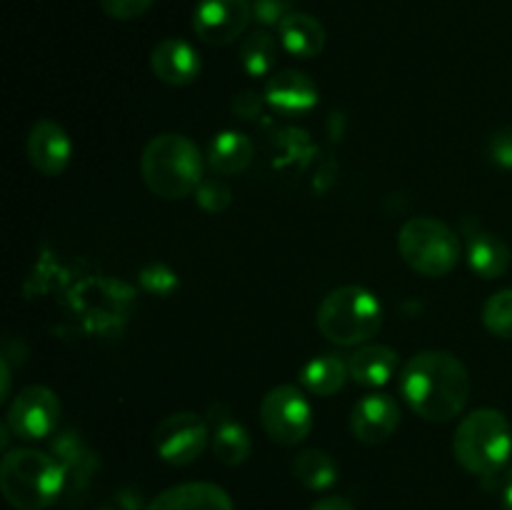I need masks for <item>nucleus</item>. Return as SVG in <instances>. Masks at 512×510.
Segmentation results:
<instances>
[{
  "label": "nucleus",
  "instance_id": "nucleus-1",
  "mask_svg": "<svg viewBox=\"0 0 512 510\" xmlns=\"http://www.w3.org/2000/svg\"><path fill=\"white\" fill-rule=\"evenodd\" d=\"M400 393L415 415L428 423H448L470 398L468 368L445 350L413 355L400 370Z\"/></svg>",
  "mask_w": 512,
  "mask_h": 510
},
{
  "label": "nucleus",
  "instance_id": "nucleus-2",
  "mask_svg": "<svg viewBox=\"0 0 512 510\" xmlns=\"http://www.w3.org/2000/svg\"><path fill=\"white\" fill-rule=\"evenodd\" d=\"M140 175L158 198H188L203 183V158L198 145L180 133L155 135L140 155Z\"/></svg>",
  "mask_w": 512,
  "mask_h": 510
},
{
  "label": "nucleus",
  "instance_id": "nucleus-3",
  "mask_svg": "<svg viewBox=\"0 0 512 510\" xmlns=\"http://www.w3.org/2000/svg\"><path fill=\"white\" fill-rule=\"evenodd\" d=\"M65 488V468L48 453L15 448L0 463V490L15 510H45Z\"/></svg>",
  "mask_w": 512,
  "mask_h": 510
},
{
  "label": "nucleus",
  "instance_id": "nucleus-4",
  "mask_svg": "<svg viewBox=\"0 0 512 510\" xmlns=\"http://www.w3.org/2000/svg\"><path fill=\"white\" fill-rule=\"evenodd\" d=\"M455 460L468 473L493 478L512 453V428L500 410L480 408L460 420L453 438Z\"/></svg>",
  "mask_w": 512,
  "mask_h": 510
},
{
  "label": "nucleus",
  "instance_id": "nucleus-5",
  "mask_svg": "<svg viewBox=\"0 0 512 510\" xmlns=\"http://www.w3.org/2000/svg\"><path fill=\"white\" fill-rule=\"evenodd\" d=\"M383 328V305L360 285H343L323 298L318 330L335 345H365Z\"/></svg>",
  "mask_w": 512,
  "mask_h": 510
},
{
  "label": "nucleus",
  "instance_id": "nucleus-6",
  "mask_svg": "<svg viewBox=\"0 0 512 510\" xmlns=\"http://www.w3.org/2000/svg\"><path fill=\"white\" fill-rule=\"evenodd\" d=\"M400 258L420 275L440 278L448 275L460 260V240L443 220L410 218L398 233Z\"/></svg>",
  "mask_w": 512,
  "mask_h": 510
},
{
  "label": "nucleus",
  "instance_id": "nucleus-7",
  "mask_svg": "<svg viewBox=\"0 0 512 510\" xmlns=\"http://www.w3.org/2000/svg\"><path fill=\"white\" fill-rule=\"evenodd\" d=\"M260 423L270 440L298 445L313 430V408L295 385H278L260 400Z\"/></svg>",
  "mask_w": 512,
  "mask_h": 510
},
{
  "label": "nucleus",
  "instance_id": "nucleus-8",
  "mask_svg": "<svg viewBox=\"0 0 512 510\" xmlns=\"http://www.w3.org/2000/svg\"><path fill=\"white\" fill-rule=\"evenodd\" d=\"M208 445V425L195 413H173L155 428V453L170 465H190Z\"/></svg>",
  "mask_w": 512,
  "mask_h": 510
},
{
  "label": "nucleus",
  "instance_id": "nucleus-9",
  "mask_svg": "<svg viewBox=\"0 0 512 510\" xmlns=\"http://www.w3.org/2000/svg\"><path fill=\"white\" fill-rule=\"evenodd\" d=\"M60 420V400L45 385H28L8 408V428L25 440H40L55 430Z\"/></svg>",
  "mask_w": 512,
  "mask_h": 510
},
{
  "label": "nucleus",
  "instance_id": "nucleus-10",
  "mask_svg": "<svg viewBox=\"0 0 512 510\" xmlns=\"http://www.w3.org/2000/svg\"><path fill=\"white\" fill-rule=\"evenodd\" d=\"M250 18V0H200L193 15V30L203 43L230 45L245 33Z\"/></svg>",
  "mask_w": 512,
  "mask_h": 510
},
{
  "label": "nucleus",
  "instance_id": "nucleus-11",
  "mask_svg": "<svg viewBox=\"0 0 512 510\" xmlns=\"http://www.w3.org/2000/svg\"><path fill=\"white\" fill-rule=\"evenodd\" d=\"M400 425V408L395 398L385 393H368L353 405L350 430L360 443H385Z\"/></svg>",
  "mask_w": 512,
  "mask_h": 510
},
{
  "label": "nucleus",
  "instance_id": "nucleus-12",
  "mask_svg": "<svg viewBox=\"0 0 512 510\" xmlns=\"http://www.w3.org/2000/svg\"><path fill=\"white\" fill-rule=\"evenodd\" d=\"M28 158L33 168L43 175H60L70 163L73 155V143H70L68 133L55 120H38L28 133Z\"/></svg>",
  "mask_w": 512,
  "mask_h": 510
},
{
  "label": "nucleus",
  "instance_id": "nucleus-13",
  "mask_svg": "<svg viewBox=\"0 0 512 510\" xmlns=\"http://www.w3.org/2000/svg\"><path fill=\"white\" fill-rule=\"evenodd\" d=\"M265 103L283 115H305L318 105V88L313 78L300 70H278L265 83Z\"/></svg>",
  "mask_w": 512,
  "mask_h": 510
},
{
  "label": "nucleus",
  "instance_id": "nucleus-14",
  "mask_svg": "<svg viewBox=\"0 0 512 510\" xmlns=\"http://www.w3.org/2000/svg\"><path fill=\"white\" fill-rule=\"evenodd\" d=\"M150 68H153L155 78L163 80L165 85H190L200 75V55L188 40L180 38H165L150 53Z\"/></svg>",
  "mask_w": 512,
  "mask_h": 510
},
{
  "label": "nucleus",
  "instance_id": "nucleus-15",
  "mask_svg": "<svg viewBox=\"0 0 512 510\" xmlns=\"http://www.w3.org/2000/svg\"><path fill=\"white\" fill-rule=\"evenodd\" d=\"M145 510H233V500L220 485L180 483L155 495Z\"/></svg>",
  "mask_w": 512,
  "mask_h": 510
},
{
  "label": "nucleus",
  "instance_id": "nucleus-16",
  "mask_svg": "<svg viewBox=\"0 0 512 510\" xmlns=\"http://www.w3.org/2000/svg\"><path fill=\"white\" fill-rule=\"evenodd\" d=\"M398 365V353L390 345L378 343L360 345L348 358L350 378L358 385H365V388H380V385L388 383L395 375V370H398Z\"/></svg>",
  "mask_w": 512,
  "mask_h": 510
},
{
  "label": "nucleus",
  "instance_id": "nucleus-17",
  "mask_svg": "<svg viewBox=\"0 0 512 510\" xmlns=\"http://www.w3.org/2000/svg\"><path fill=\"white\" fill-rule=\"evenodd\" d=\"M280 43L295 58H315L325 48V28L308 13H290L278 25Z\"/></svg>",
  "mask_w": 512,
  "mask_h": 510
},
{
  "label": "nucleus",
  "instance_id": "nucleus-18",
  "mask_svg": "<svg viewBox=\"0 0 512 510\" xmlns=\"http://www.w3.org/2000/svg\"><path fill=\"white\" fill-rule=\"evenodd\" d=\"M468 263L480 278H500L510 268V248L495 233L475 228L468 233Z\"/></svg>",
  "mask_w": 512,
  "mask_h": 510
},
{
  "label": "nucleus",
  "instance_id": "nucleus-19",
  "mask_svg": "<svg viewBox=\"0 0 512 510\" xmlns=\"http://www.w3.org/2000/svg\"><path fill=\"white\" fill-rule=\"evenodd\" d=\"M253 153L255 150L248 135L238 133V130H223L210 143L208 158L215 173L235 175L248 168L250 160H253Z\"/></svg>",
  "mask_w": 512,
  "mask_h": 510
},
{
  "label": "nucleus",
  "instance_id": "nucleus-20",
  "mask_svg": "<svg viewBox=\"0 0 512 510\" xmlns=\"http://www.w3.org/2000/svg\"><path fill=\"white\" fill-rule=\"evenodd\" d=\"M348 378V360H343L335 353L318 355V358L308 360L303 370H300V380H303L305 390L315 395H335Z\"/></svg>",
  "mask_w": 512,
  "mask_h": 510
},
{
  "label": "nucleus",
  "instance_id": "nucleus-21",
  "mask_svg": "<svg viewBox=\"0 0 512 510\" xmlns=\"http://www.w3.org/2000/svg\"><path fill=\"white\" fill-rule=\"evenodd\" d=\"M293 473L308 490H330L338 483V463L325 450L308 448L295 458Z\"/></svg>",
  "mask_w": 512,
  "mask_h": 510
},
{
  "label": "nucleus",
  "instance_id": "nucleus-22",
  "mask_svg": "<svg viewBox=\"0 0 512 510\" xmlns=\"http://www.w3.org/2000/svg\"><path fill=\"white\" fill-rule=\"evenodd\" d=\"M253 453V440H250V433L238 425L235 420H225L215 428L213 433V455L228 468H235V465L245 463Z\"/></svg>",
  "mask_w": 512,
  "mask_h": 510
},
{
  "label": "nucleus",
  "instance_id": "nucleus-23",
  "mask_svg": "<svg viewBox=\"0 0 512 510\" xmlns=\"http://www.w3.org/2000/svg\"><path fill=\"white\" fill-rule=\"evenodd\" d=\"M240 63H243L245 73L255 75H268L275 65V40L273 35L265 30H255L248 38L240 43Z\"/></svg>",
  "mask_w": 512,
  "mask_h": 510
},
{
  "label": "nucleus",
  "instance_id": "nucleus-24",
  "mask_svg": "<svg viewBox=\"0 0 512 510\" xmlns=\"http://www.w3.org/2000/svg\"><path fill=\"white\" fill-rule=\"evenodd\" d=\"M483 323L498 338L512 340V288L500 290L485 300Z\"/></svg>",
  "mask_w": 512,
  "mask_h": 510
},
{
  "label": "nucleus",
  "instance_id": "nucleus-25",
  "mask_svg": "<svg viewBox=\"0 0 512 510\" xmlns=\"http://www.w3.org/2000/svg\"><path fill=\"white\" fill-rule=\"evenodd\" d=\"M195 200H198L205 213H223L230 205V188L215 178L203 180L195 190Z\"/></svg>",
  "mask_w": 512,
  "mask_h": 510
},
{
  "label": "nucleus",
  "instance_id": "nucleus-26",
  "mask_svg": "<svg viewBox=\"0 0 512 510\" xmlns=\"http://www.w3.org/2000/svg\"><path fill=\"white\" fill-rule=\"evenodd\" d=\"M140 285L153 295H170L178 288V275L163 263H153L140 270Z\"/></svg>",
  "mask_w": 512,
  "mask_h": 510
},
{
  "label": "nucleus",
  "instance_id": "nucleus-27",
  "mask_svg": "<svg viewBox=\"0 0 512 510\" xmlns=\"http://www.w3.org/2000/svg\"><path fill=\"white\" fill-rule=\"evenodd\" d=\"M253 3V18L265 28L280 25L290 15V0H250Z\"/></svg>",
  "mask_w": 512,
  "mask_h": 510
},
{
  "label": "nucleus",
  "instance_id": "nucleus-28",
  "mask_svg": "<svg viewBox=\"0 0 512 510\" xmlns=\"http://www.w3.org/2000/svg\"><path fill=\"white\" fill-rule=\"evenodd\" d=\"M155 0H100V8L115 20H133L148 13Z\"/></svg>",
  "mask_w": 512,
  "mask_h": 510
},
{
  "label": "nucleus",
  "instance_id": "nucleus-29",
  "mask_svg": "<svg viewBox=\"0 0 512 510\" xmlns=\"http://www.w3.org/2000/svg\"><path fill=\"white\" fill-rule=\"evenodd\" d=\"M490 155L503 168H512V128H505L493 135V140H490Z\"/></svg>",
  "mask_w": 512,
  "mask_h": 510
},
{
  "label": "nucleus",
  "instance_id": "nucleus-30",
  "mask_svg": "<svg viewBox=\"0 0 512 510\" xmlns=\"http://www.w3.org/2000/svg\"><path fill=\"white\" fill-rule=\"evenodd\" d=\"M260 108H263V100H260L258 93H253V90H245V93L235 95L233 113L238 115V118H255V115L260 113Z\"/></svg>",
  "mask_w": 512,
  "mask_h": 510
},
{
  "label": "nucleus",
  "instance_id": "nucleus-31",
  "mask_svg": "<svg viewBox=\"0 0 512 510\" xmlns=\"http://www.w3.org/2000/svg\"><path fill=\"white\" fill-rule=\"evenodd\" d=\"M310 510H355V508L350 505V500L340 498V495H328V498H320Z\"/></svg>",
  "mask_w": 512,
  "mask_h": 510
},
{
  "label": "nucleus",
  "instance_id": "nucleus-32",
  "mask_svg": "<svg viewBox=\"0 0 512 510\" xmlns=\"http://www.w3.org/2000/svg\"><path fill=\"white\" fill-rule=\"evenodd\" d=\"M500 503H503V510H512V468L505 473L503 485H500Z\"/></svg>",
  "mask_w": 512,
  "mask_h": 510
},
{
  "label": "nucleus",
  "instance_id": "nucleus-33",
  "mask_svg": "<svg viewBox=\"0 0 512 510\" xmlns=\"http://www.w3.org/2000/svg\"><path fill=\"white\" fill-rule=\"evenodd\" d=\"M0 380H3V388H0V400H5L10 395V365L8 360H0Z\"/></svg>",
  "mask_w": 512,
  "mask_h": 510
}]
</instances>
